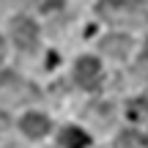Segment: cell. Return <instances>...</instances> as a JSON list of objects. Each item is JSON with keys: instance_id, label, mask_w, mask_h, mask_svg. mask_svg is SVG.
Returning <instances> with one entry per match:
<instances>
[{"instance_id": "cell-6", "label": "cell", "mask_w": 148, "mask_h": 148, "mask_svg": "<svg viewBox=\"0 0 148 148\" xmlns=\"http://www.w3.org/2000/svg\"><path fill=\"white\" fill-rule=\"evenodd\" d=\"M60 143H63V148H88L90 137L82 132V129L69 126V129H63V132H60Z\"/></svg>"}, {"instance_id": "cell-5", "label": "cell", "mask_w": 148, "mask_h": 148, "mask_svg": "<svg viewBox=\"0 0 148 148\" xmlns=\"http://www.w3.org/2000/svg\"><path fill=\"white\" fill-rule=\"evenodd\" d=\"M22 132L27 137H44L49 132V121L44 115H38V112H30V115L22 118Z\"/></svg>"}, {"instance_id": "cell-8", "label": "cell", "mask_w": 148, "mask_h": 148, "mask_svg": "<svg viewBox=\"0 0 148 148\" xmlns=\"http://www.w3.org/2000/svg\"><path fill=\"white\" fill-rule=\"evenodd\" d=\"M22 8H30V11H52L60 5V0H16Z\"/></svg>"}, {"instance_id": "cell-4", "label": "cell", "mask_w": 148, "mask_h": 148, "mask_svg": "<svg viewBox=\"0 0 148 148\" xmlns=\"http://www.w3.org/2000/svg\"><path fill=\"white\" fill-rule=\"evenodd\" d=\"M101 49H104L107 55L123 58V55H129V49H132V38H129V36H115V33H110V36L101 38Z\"/></svg>"}, {"instance_id": "cell-9", "label": "cell", "mask_w": 148, "mask_h": 148, "mask_svg": "<svg viewBox=\"0 0 148 148\" xmlns=\"http://www.w3.org/2000/svg\"><path fill=\"white\" fill-rule=\"evenodd\" d=\"M129 118H132V121H140V118H145L148 115V104L143 99H134V101H129Z\"/></svg>"}, {"instance_id": "cell-7", "label": "cell", "mask_w": 148, "mask_h": 148, "mask_svg": "<svg viewBox=\"0 0 148 148\" xmlns=\"http://www.w3.org/2000/svg\"><path fill=\"white\" fill-rule=\"evenodd\" d=\"M115 148H148V140L137 132H123L115 140Z\"/></svg>"}, {"instance_id": "cell-3", "label": "cell", "mask_w": 148, "mask_h": 148, "mask_svg": "<svg viewBox=\"0 0 148 148\" xmlns=\"http://www.w3.org/2000/svg\"><path fill=\"white\" fill-rule=\"evenodd\" d=\"M99 74H101V66L96 58H79L77 66H74V77L82 88H93L99 82Z\"/></svg>"}, {"instance_id": "cell-1", "label": "cell", "mask_w": 148, "mask_h": 148, "mask_svg": "<svg viewBox=\"0 0 148 148\" xmlns=\"http://www.w3.org/2000/svg\"><path fill=\"white\" fill-rule=\"evenodd\" d=\"M99 14L107 22H126V25H137L143 16V5L137 0H101Z\"/></svg>"}, {"instance_id": "cell-2", "label": "cell", "mask_w": 148, "mask_h": 148, "mask_svg": "<svg viewBox=\"0 0 148 148\" xmlns=\"http://www.w3.org/2000/svg\"><path fill=\"white\" fill-rule=\"evenodd\" d=\"M11 36H14V44L19 49H36L38 44V27L30 16H16L11 22Z\"/></svg>"}, {"instance_id": "cell-10", "label": "cell", "mask_w": 148, "mask_h": 148, "mask_svg": "<svg viewBox=\"0 0 148 148\" xmlns=\"http://www.w3.org/2000/svg\"><path fill=\"white\" fill-rule=\"evenodd\" d=\"M140 66H143V69H148V44H145V52H143V58H140Z\"/></svg>"}, {"instance_id": "cell-11", "label": "cell", "mask_w": 148, "mask_h": 148, "mask_svg": "<svg viewBox=\"0 0 148 148\" xmlns=\"http://www.w3.org/2000/svg\"><path fill=\"white\" fill-rule=\"evenodd\" d=\"M3 52H5V41L0 38V58H3Z\"/></svg>"}]
</instances>
